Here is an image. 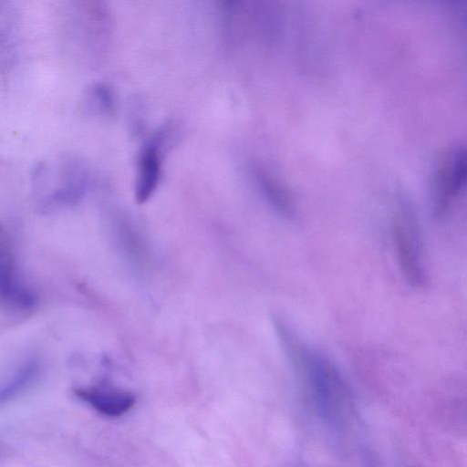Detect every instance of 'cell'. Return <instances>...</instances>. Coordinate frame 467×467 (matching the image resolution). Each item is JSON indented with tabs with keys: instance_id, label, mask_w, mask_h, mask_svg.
Returning a JSON list of instances; mask_svg holds the SVG:
<instances>
[{
	"instance_id": "obj_1",
	"label": "cell",
	"mask_w": 467,
	"mask_h": 467,
	"mask_svg": "<svg viewBox=\"0 0 467 467\" xmlns=\"http://www.w3.org/2000/svg\"><path fill=\"white\" fill-rule=\"evenodd\" d=\"M274 326L316 413L330 428L338 429L348 394L339 370L326 355L305 342L285 320L275 317Z\"/></svg>"
},
{
	"instance_id": "obj_2",
	"label": "cell",
	"mask_w": 467,
	"mask_h": 467,
	"mask_svg": "<svg viewBox=\"0 0 467 467\" xmlns=\"http://www.w3.org/2000/svg\"><path fill=\"white\" fill-rule=\"evenodd\" d=\"M391 229L404 279L413 288L425 287L427 278L422 262L420 228L412 208L406 202H402L395 211Z\"/></svg>"
},
{
	"instance_id": "obj_3",
	"label": "cell",
	"mask_w": 467,
	"mask_h": 467,
	"mask_svg": "<svg viewBox=\"0 0 467 467\" xmlns=\"http://www.w3.org/2000/svg\"><path fill=\"white\" fill-rule=\"evenodd\" d=\"M465 179V153L460 146L448 149L441 156L433 184V211L443 216L459 194Z\"/></svg>"
},
{
	"instance_id": "obj_4",
	"label": "cell",
	"mask_w": 467,
	"mask_h": 467,
	"mask_svg": "<svg viewBox=\"0 0 467 467\" xmlns=\"http://www.w3.org/2000/svg\"><path fill=\"white\" fill-rule=\"evenodd\" d=\"M75 395L95 410L107 417H119L135 404V396L110 386H94L75 389Z\"/></svg>"
},
{
	"instance_id": "obj_5",
	"label": "cell",
	"mask_w": 467,
	"mask_h": 467,
	"mask_svg": "<svg viewBox=\"0 0 467 467\" xmlns=\"http://www.w3.org/2000/svg\"><path fill=\"white\" fill-rule=\"evenodd\" d=\"M0 298L17 307H30L35 303L33 295L17 278L12 254L0 236Z\"/></svg>"
},
{
	"instance_id": "obj_6",
	"label": "cell",
	"mask_w": 467,
	"mask_h": 467,
	"mask_svg": "<svg viewBox=\"0 0 467 467\" xmlns=\"http://www.w3.org/2000/svg\"><path fill=\"white\" fill-rule=\"evenodd\" d=\"M161 153L157 141L142 150L138 165L135 196L139 203L146 202L155 191L161 177Z\"/></svg>"
},
{
	"instance_id": "obj_7",
	"label": "cell",
	"mask_w": 467,
	"mask_h": 467,
	"mask_svg": "<svg viewBox=\"0 0 467 467\" xmlns=\"http://www.w3.org/2000/svg\"><path fill=\"white\" fill-rule=\"evenodd\" d=\"M261 182L272 203L280 212L285 214H291L293 211V201L289 192L283 185L276 182L275 178L265 172L261 174Z\"/></svg>"
},
{
	"instance_id": "obj_8",
	"label": "cell",
	"mask_w": 467,
	"mask_h": 467,
	"mask_svg": "<svg viewBox=\"0 0 467 467\" xmlns=\"http://www.w3.org/2000/svg\"><path fill=\"white\" fill-rule=\"evenodd\" d=\"M34 372L33 366H27L23 371L10 383L7 387L0 390V400L5 399L10 393H14L18 388H20L27 379L31 377Z\"/></svg>"
}]
</instances>
